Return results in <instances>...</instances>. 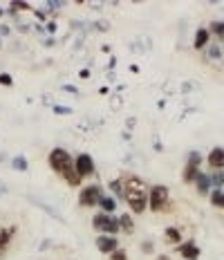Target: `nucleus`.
I'll use <instances>...</instances> for the list:
<instances>
[{
  "label": "nucleus",
  "instance_id": "f257e3e1",
  "mask_svg": "<svg viewBox=\"0 0 224 260\" xmlns=\"http://www.w3.org/2000/svg\"><path fill=\"white\" fill-rule=\"evenodd\" d=\"M123 184V200L128 202V207L133 213H144L148 209V193H146V184L144 180H139V177L130 175Z\"/></svg>",
  "mask_w": 224,
  "mask_h": 260
},
{
  "label": "nucleus",
  "instance_id": "f03ea898",
  "mask_svg": "<svg viewBox=\"0 0 224 260\" xmlns=\"http://www.w3.org/2000/svg\"><path fill=\"white\" fill-rule=\"evenodd\" d=\"M168 204H171V191L166 189L164 184H157L150 189L148 193V207L153 213H161L168 209Z\"/></svg>",
  "mask_w": 224,
  "mask_h": 260
},
{
  "label": "nucleus",
  "instance_id": "7ed1b4c3",
  "mask_svg": "<svg viewBox=\"0 0 224 260\" xmlns=\"http://www.w3.org/2000/svg\"><path fill=\"white\" fill-rule=\"evenodd\" d=\"M47 162H49V168H52L54 173H59V175L63 173V170H67L69 166H74L72 155H69L65 148H54L52 153H49Z\"/></svg>",
  "mask_w": 224,
  "mask_h": 260
},
{
  "label": "nucleus",
  "instance_id": "20e7f679",
  "mask_svg": "<svg viewBox=\"0 0 224 260\" xmlns=\"http://www.w3.org/2000/svg\"><path fill=\"white\" fill-rule=\"evenodd\" d=\"M92 227L99 234H119V220L114 215H108V213H96L92 218Z\"/></svg>",
  "mask_w": 224,
  "mask_h": 260
},
{
  "label": "nucleus",
  "instance_id": "39448f33",
  "mask_svg": "<svg viewBox=\"0 0 224 260\" xmlns=\"http://www.w3.org/2000/svg\"><path fill=\"white\" fill-rule=\"evenodd\" d=\"M103 197V191H101V186L99 184H90L86 186V189H81L79 193V204L81 207H96L99 204V200Z\"/></svg>",
  "mask_w": 224,
  "mask_h": 260
},
{
  "label": "nucleus",
  "instance_id": "423d86ee",
  "mask_svg": "<svg viewBox=\"0 0 224 260\" xmlns=\"http://www.w3.org/2000/svg\"><path fill=\"white\" fill-rule=\"evenodd\" d=\"M74 170L79 173L81 180H83V177L94 175V160H92V155H88V153L76 155V160H74Z\"/></svg>",
  "mask_w": 224,
  "mask_h": 260
},
{
  "label": "nucleus",
  "instance_id": "0eeeda50",
  "mask_svg": "<svg viewBox=\"0 0 224 260\" xmlns=\"http://www.w3.org/2000/svg\"><path fill=\"white\" fill-rule=\"evenodd\" d=\"M96 249L101 251V254L110 256L112 251L119 249V242H117V238H114V236H99V238H96Z\"/></svg>",
  "mask_w": 224,
  "mask_h": 260
},
{
  "label": "nucleus",
  "instance_id": "6e6552de",
  "mask_svg": "<svg viewBox=\"0 0 224 260\" xmlns=\"http://www.w3.org/2000/svg\"><path fill=\"white\" fill-rule=\"evenodd\" d=\"M177 251L181 254V258H184V260H198L200 258V247L193 242V240L179 244V247H177Z\"/></svg>",
  "mask_w": 224,
  "mask_h": 260
},
{
  "label": "nucleus",
  "instance_id": "1a4fd4ad",
  "mask_svg": "<svg viewBox=\"0 0 224 260\" xmlns=\"http://www.w3.org/2000/svg\"><path fill=\"white\" fill-rule=\"evenodd\" d=\"M208 166L215 170H224V148L222 146H215L211 153H208Z\"/></svg>",
  "mask_w": 224,
  "mask_h": 260
},
{
  "label": "nucleus",
  "instance_id": "9d476101",
  "mask_svg": "<svg viewBox=\"0 0 224 260\" xmlns=\"http://www.w3.org/2000/svg\"><path fill=\"white\" fill-rule=\"evenodd\" d=\"M211 43V34H208L206 27H200L198 32H195V41H193V47L195 49H204Z\"/></svg>",
  "mask_w": 224,
  "mask_h": 260
},
{
  "label": "nucleus",
  "instance_id": "9b49d317",
  "mask_svg": "<svg viewBox=\"0 0 224 260\" xmlns=\"http://www.w3.org/2000/svg\"><path fill=\"white\" fill-rule=\"evenodd\" d=\"M195 184H198V191L202 193V195H208V193H211V177H208L206 173H198Z\"/></svg>",
  "mask_w": 224,
  "mask_h": 260
},
{
  "label": "nucleus",
  "instance_id": "f8f14e48",
  "mask_svg": "<svg viewBox=\"0 0 224 260\" xmlns=\"http://www.w3.org/2000/svg\"><path fill=\"white\" fill-rule=\"evenodd\" d=\"M99 207H101V213H108V215H112V213L117 211V200L110 195H103L101 200H99Z\"/></svg>",
  "mask_w": 224,
  "mask_h": 260
},
{
  "label": "nucleus",
  "instance_id": "ddd939ff",
  "mask_svg": "<svg viewBox=\"0 0 224 260\" xmlns=\"http://www.w3.org/2000/svg\"><path fill=\"white\" fill-rule=\"evenodd\" d=\"M61 177H63V180L67 182L69 186H79L81 182H83V180H81V177H79V173H76V170H74V166H69L67 170H63V173H61Z\"/></svg>",
  "mask_w": 224,
  "mask_h": 260
},
{
  "label": "nucleus",
  "instance_id": "4468645a",
  "mask_svg": "<svg viewBox=\"0 0 224 260\" xmlns=\"http://www.w3.org/2000/svg\"><path fill=\"white\" fill-rule=\"evenodd\" d=\"M164 238H166V242H168V244H179L181 242V231L177 227H168L164 231Z\"/></svg>",
  "mask_w": 224,
  "mask_h": 260
},
{
  "label": "nucleus",
  "instance_id": "2eb2a0df",
  "mask_svg": "<svg viewBox=\"0 0 224 260\" xmlns=\"http://www.w3.org/2000/svg\"><path fill=\"white\" fill-rule=\"evenodd\" d=\"M208 59L211 61H220V59H224V49H222V45L220 43H211L208 45Z\"/></svg>",
  "mask_w": 224,
  "mask_h": 260
},
{
  "label": "nucleus",
  "instance_id": "dca6fc26",
  "mask_svg": "<svg viewBox=\"0 0 224 260\" xmlns=\"http://www.w3.org/2000/svg\"><path fill=\"white\" fill-rule=\"evenodd\" d=\"M16 234V227H5V229H0V249H5L7 244H9L11 236Z\"/></svg>",
  "mask_w": 224,
  "mask_h": 260
},
{
  "label": "nucleus",
  "instance_id": "f3484780",
  "mask_svg": "<svg viewBox=\"0 0 224 260\" xmlns=\"http://www.w3.org/2000/svg\"><path fill=\"white\" fill-rule=\"evenodd\" d=\"M208 34H213V36L218 38V43H224V23L222 21L211 23V29H208Z\"/></svg>",
  "mask_w": 224,
  "mask_h": 260
},
{
  "label": "nucleus",
  "instance_id": "a211bd4d",
  "mask_svg": "<svg viewBox=\"0 0 224 260\" xmlns=\"http://www.w3.org/2000/svg\"><path fill=\"white\" fill-rule=\"evenodd\" d=\"M198 173H200V168L198 166H191V164H186V168H184V182H186V184H193V182H195V177H198Z\"/></svg>",
  "mask_w": 224,
  "mask_h": 260
},
{
  "label": "nucleus",
  "instance_id": "6ab92c4d",
  "mask_svg": "<svg viewBox=\"0 0 224 260\" xmlns=\"http://www.w3.org/2000/svg\"><path fill=\"white\" fill-rule=\"evenodd\" d=\"M208 195H211V204H213V207L224 209V191H220V189H215V191H211V193H208Z\"/></svg>",
  "mask_w": 224,
  "mask_h": 260
},
{
  "label": "nucleus",
  "instance_id": "aec40b11",
  "mask_svg": "<svg viewBox=\"0 0 224 260\" xmlns=\"http://www.w3.org/2000/svg\"><path fill=\"white\" fill-rule=\"evenodd\" d=\"M119 220V229H123L126 234H133V218L130 215H121V218H117Z\"/></svg>",
  "mask_w": 224,
  "mask_h": 260
},
{
  "label": "nucleus",
  "instance_id": "412c9836",
  "mask_svg": "<svg viewBox=\"0 0 224 260\" xmlns=\"http://www.w3.org/2000/svg\"><path fill=\"white\" fill-rule=\"evenodd\" d=\"M11 166H14L16 170H27V168H29V166H27V160L22 157V155H16V157L11 160Z\"/></svg>",
  "mask_w": 224,
  "mask_h": 260
},
{
  "label": "nucleus",
  "instance_id": "4be33fe9",
  "mask_svg": "<svg viewBox=\"0 0 224 260\" xmlns=\"http://www.w3.org/2000/svg\"><path fill=\"white\" fill-rule=\"evenodd\" d=\"M208 177H211V184H213L215 189L224 186V170H215L213 175H208Z\"/></svg>",
  "mask_w": 224,
  "mask_h": 260
},
{
  "label": "nucleus",
  "instance_id": "5701e85b",
  "mask_svg": "<svg viewBox=\"0 0 224 260\" xmlns=\"http://www.w3.org/2000/svg\"><path fill=\"white\" fill-rule=\"evenodd\" d=\"M32 202H34V204H36V207H41V209H43V211H47L49 215H52V218H56V220H59V222H63V218H61V215H59V211H54V209H52V207H47V204H41V202H38V200H32Z\"/></svg>",
  "mask_w": 224,
  "mask_h": 260
},
{
  "label": "nucleus",
  "instance_id": "b1692460",
  "mask_svg": "<svg viewBox=\"0 0 224 260\" xmlns=\"http://www.w3.org/2000/svg\"><path fill=\"white\" fill-rule=\"evenodd\" d=\"M200 162H202V153H200V150H193V153H188L186 164H191V166H200Z\"/></svg>",
  "mask_w": 224,
  "mask_h": 260
},
{
  "label": "nucleus",
  "instance_id": "393cba45",
  "mask_svg": "<svg viewBox=\"0 0 224 260\" xmlns=\"http://www.w3.org/2000/svg\"><path fill=\"white\" fill-rule=\"evenodd\" d=\"M110 189H112V193L117 197H123V184H121V180H112L110 182Z\"/></svg>",
  "mask_w": 224,
  "mask_h": 260
},
{
  "label": "nucleus",
  "instance_id": "a878e982",
  "mask_svg": "<svg viewBox=\"0 0 224 260\" xmlns=\"http://www.w3.org/2000/svg\"><path fill=\"white\" fill-rule=\"evenodd\" d=\"M108 260H128V256H126V251H123V249H117V251H112Z\"/></svg>",
  "mask_w": 224,
  "mask_h": 260
},
{
  "label": "nucleus",
  "instance_id": "bb28decb",
  "mask_svg": "<svg viewBox=\"0 0 224 260\" xmlns=\"http://www.w3.org/2000/svg\"><path fill=\"white\" fill-rule=\"evenodd\" d=\"M27 9H32L27 2H11V11H27Z\"/></svg>",
  "mask_w": 224,
  "mask_h": 260
},
{
  "label": "nucleus",
  "instance_id": "cd10ccee",
  "mask_svg": "<svg viewBox=\"0 0 224 260\" xmlns=\"http://www.w3.org/2000/svg\"><path fill=\"white\" fill-rule=\"evenodd\" d=\"M11 83H14V79H11L9 74H0V85H5V88H9Z\"/></svg>",
  "mask_w": 224,
  "mask_h": 260
},
{
  "label": "nucleus",
  "instance_id": "c85d7f7f",
  "mask_svg": "<svg viewBox=\"0 0 224 260\" xmlns=\"http://www.w3.org/2000/svg\"><path fill=\"white\" fill-rule=\"evenodd\" d=\"M54 112H56V115H69V112H72V108H65V106H54Z\"/></svg>",
  "mask_w": 224,
  "mask_h": 260
},
{
  "label": "nucleus",
  "instance_id": "c756f323",
  "mask_svg": "<svg viewBox=\"0 0 224 260\" xmlns=\"http://www.w3.org/2000/svg\"><path fill=\"white\" fill-rule=\"evenodd\" d=\"M141 249H144L146 254H153V242H148V240H146V242L141 244Z\"/></svg>",
  "mask_w": 224,
  "mask_h": 260
},
{
  "label": "nucleus",
  "instance_id": "7c9ffc66",
  "mask_svg": "<svg viewBox=\"0 0 224 260\" xmlns=\"http://www.w3.org/2000/svg\"><path fill=\"white\" fill-rule=\"evenodd\" d=\"M63 90H65V92H69V95H79V90H76L74 85H65Z\"/></svg>",
  "mask_w": 224,
  "mask_h": 260
},
{
  "label": "nucleus",
  "instance_id": "2f4dec72",
  "mask_svg": "<svg viewBox=\"0 0 224 260\" xmlns=\"http://www.w3.org/2000/svg\"><path fill=\"white\" fill-rule=\"evenodd\" d=\"M79 76H81V79H88V76H90V72H88V70H81Z\"/></svg>",
  "mask_w": 224,
  "mask_h": 260
},
{
  "label": "nucleus",
  "instance_id": "473e14b6",
  "mask_svg": "<svg viewBox=\"0 0 224 260\" xmlns=\"http://www.w3.org/2000/svg\"><path fill=\"white\" fill-rule=\"evenodd\" d=\"M0 47H2V41H0Z\"/></svg>",
  "mask_w": 224,
  "mask_h": 260
},
{
  "label": "nucleus",
  "instance_id": "72a5a7b5",
  "mask_svg": "<svg viewBox=\"0 0 224 260\" xmlns=\"http://www.w3.org/2000/svg\"><path fill=\"white\" fill-rule=\"evenodd\" d=\"M0 258H2V256H0Z\"/></svg>",
  "mask_w": 224,
  "mask_h": 260
}]
</instances>
